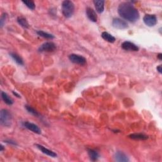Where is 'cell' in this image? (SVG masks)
<instances>
[{
	"label": "cell",
	"mask_w": 162,
	"mask_h": 162,
	"mask_svg": "<svg viewBox=\"0 0 162 162\" xmlns=\"http://www.w3.org/2000/svg\"><path fill=\"white\" fill-rule=\"evenodd\" d=\"M122 48L125 51H139L138 46L130 41H125L122 44Z\"/></svg>",
	"instance_id": "9c48e42d"
},
{
	"label": "cell",
	"mask_w": 162,
	"mask_h": 162,
	"mask_svg": "<svg viewBox=\"0 0 162 162\" xmlns=\"http://www.w3.org/2000/svg\"><path fill=\"white\" fill-rule=\"evenodd\" d=\"M17 22L19 23V25L24 27V28H26L27 29L29 27V23L27 20H26V19H25L24 17H19L17 18Z\"/></svg>",
	"instance_id": "d6986e66"
},
{
	"label": "cell",
	"mask_w": 162,
	"mask_h": 162,
	"mask_svg": "<svg viewBox=\"0 0 162 162\" xmlns=\"http://www.w3.org/2000/svg\"><path fill=\"white\" fill-rule=\"evenodd\" d=\"M23 125L25 127L29 129V130L35 133V134H41V129L39 127L38 125H35L33 123H31V122H25L23 123Z\"/></svg>",
	"instance_id": "ba28073f"
},
{
	"label": "cell",
	"mask_w": 162,
	"mask_h": 162,
	"mask_svg": "<svg viewBox=\"0 0 162 162\" xmlns=\"http://www.w3.org/2000/svg\"><path fill=\"white\" fill-rule=\"evenodd\" d=\"M118 13L122 18L131 22H135L139 19L138 10L129 2L120 3L118 8Z\"/></svg>",
	"instance_id": "6da1fadb"
},
{
	"label": "cell",
	"mask_w": 162,
	"mask_h": 162,
	"mask_svg": "<svg viewBox=\"0 0 162 162\" xmlns=\"http://www.w3.org/2000/svg\"><path fill=\"white\" fill-rule=\"evenodd\" d=\"M112 26L115 29H125L128 28V24L124 20L119 18H115L112 21Z\"/></svg>",
	"instance_id": "52a82bcc"
},
{
	"label": "cell",
	"mask_w": 162,
	"mask_h": 162,
	"mask_svg": "<svg viewBox=\"0 0 162 162\" xmlns=\"http://www.w3.org/2000/svg\"><path fill=\"white\" fill-rule=\"evenodd\" d=\"M1 98L3 99V100L4 101V102L7 104V105H12V104L13 103V99L10 98L9 96L6 94V92H1Z\"/></svg>",
	"instance_id": "ac0fdd59"
},
{
	"label": "cell",
	"mask_w": 162,
	"mask_h": 162,
	"mask_svg": "<svg viewBox=\"0 0 162 162\" xmlns=\"http://www.w3.org/2000/svg\"><path fill=\"white\" fill-rule=\"evenodd\" d=\"M6 143H8V144H11V145H17V144L15 142H14L13 141H11V140H8V141H5Z\"/></svg>",
	"instance_id": "cb8c5ba5"
},
{
	"label": "cell",
	"mask_w": 162,
	"mask_h": 162,
	"mask_svg": "<svg viewBox=\"0 0 162 162\" xmlns=\"http://www.w3.org/2000/svg\"><path fill=\"white\" fill-rule=\"evenodd\" d=\"M70 61L74 63L80 65H84L86 63V59L84 56L77 55V54H71L68 56Z\"/></svg>",
	"instance_id": "5b68a950"
},
{
	"label": "cell",
	"mask_w": 162,
	"mask_h": 162,
	"mask_svg": "<svg viewBox=\"0 0 162 162\" xmlns=\"http://www.w3.org/2000/svg\"><path fill=\"white\" fill-rule=\"evenodd\" d=\"M115 160L119 162H127L129 161L127 156L122 152H117L115 154Z\"/></svg>",
	"instance_id": "7c38bea8"
},
{
	"label": "cell",
	"mask_w": 162,
	"mask_h": 162,
	"mask_svg": "<svg viewBox=\"0 0 162 162\" xmlns=\"http://www.w3.org/2000/svg\"><path fill=\"white\" fill-rule=\"evenodd\" d=\"M12 117L9 111L5 109L1 110V112H0V122H1V124L3 126H5V127H9L12 124Z\"/></svg>",
	"instance_id": "3957f363"
},
{
	"label": "cell",
	"mask_w": 162,
	"mask_h": 162,
	"mask_svg": "<svg viewBox=\"0 0 162 162\" xmlns=\"http://www.w3.org/2000/svg\"><path fill=\"white\" fill-rule=\"evenodd\" d=\"M95 6L97 12L102 13L103 12L104 8H105V1L103 0H95L93 1Z\"/></svg>",
	"instance_id": "4fadbf2b"
},
{
	"label": "cell",
	"mask_w": 162,
	"mask_h": 162,
	"mask_svg": "<svg viewBox=\"0 0 162 162\" xmlns=\"http://www.w3.org/2000/svg\"><path fill=\"white\" fill-rule=\"evenodd\" d=\"M75 6L72 1L65 0L63 1L62 4V13L65 17L70 18L73 15L74 13Z\"/></svg>",
	"instance_id": "7a4b0ae2"
},
{
	"label": "cell",
	"mask_w": 162,
	"mask_h": 162,
	"mask_svg": "<svg viewBox=\"0 0 162 162\" xmlns=\"http://www.w3.org/2000/svg\"><path fill=\"white\" fill-rule=\"evenodd\" d=\"M10 56L13 59V60L19 65H24V61L22 60V58L19 55H17V53H13L11 52L10 53Z\"/></svg>",
	"instance_id": "9a60e30c"
},
{
	"label": "cell",
	"mask_w": 162,
	"mask_h": 162,
	"mask_svg": "<svg viewBox=\"0 0 162 162\" xmlns=\"http://www.w3.org/2000/svg\"><path fill=\"white\" fill-rule=\"evenodd\" d=\"M88 152L89 156L90 158V160L92 161H95L96 160H98V158L99 156V154L97 151L92 149H89L88 150Z\"/></svg>",
	"instance_id": "5bb4252c"
},
{
	"label": "cell",
	"mask_w": 162,
	"mask_h": 162,
	"mask_svg": "<svg viewBox=\"0 0 162 162\" xmlns=\"http://www.w3.org/2000/svg\"><path fill=\"white\" fill-rule=\"evenodd\" d=\"M35 146H36L39 150L41 151V152L43 153L46 154V155L49 156L53 157V158H55V157L57 156L56 153H55V152H53V151H51V150H49L47 148H46L44 146H43L41 145H38V144H36V145H35Z\"/></svg>",
	"instance_id": "8fae6325"
},
{
	"label": "cell",
	"mask_w": 162,
	"mask_h": 162,
	"mask_svg": "<svg viewBox=\"0 0 162 162\" xmlns=\"http://www.w3.org/2000/svg\"><path fill=\"white\" fill-rule=\"evenodd\" d=\"M129 138L134 140H146L148 136L143 134H132L129 136Z\"/></svg>",
	"instance_id": "e0dca14e"
},
{
	"label": "cell",
	"mask_w": 162,
	"mask_h": 162,
	"mask_svg": "<svg viewBox=\"0 0 162 162\" xmlns=\"http://www.w3.org/2000/svg\"><path fill=\"white\" fill-rule=\"evenodd\" d=\"M22 3L31 10H34L35 8V3L33 1H22Z\"/></svg>",
	"instance_id": "7402d4cb"
},
{
	"label": "cell",
	"mask_w": 162,
	"mask_h": 162,
	"mask_svg": "<svg viewBox=\"0 0 162 162\" xmlns=\"http://www.w3.org/2000/svg\"><path fill=\"white\" fill-rule=\"evenodd\" d=\"M25 108H26V109L27 110V111L29 113L34 115V116H35V117H39V114L38 113V111L35 110L34 108H32V106L26 105V106H25Z\"/></svg>",
	"instance_id": "44dd1931"
},
{
	"label": "cell",
	"mask_w": 162,
	"mask_h": 162,
	"mask_svg": "<svg viewBox=\"0 0 162 162\" xmlns=\"http://www.w3.org/2000/svg\"><path fill=\"white\" fill-rule=\"evenodd\" d=\"M86 15H87L88 18L90 20L93 22H96L97 20H98V16H97L96 13L94 10L90 8V7H88V8H86Z\"/></svg>",
	"instance_id": "30bf717a"
},
{
	"label": "cell",
	"mask_w": 162,
	"mask_h": 162,
	"mask_svg": "<svg viewBox=\"0 0 162 162\" xmlns=\"http://www.w3.org/2000/svg\"><path fill=\"white\" fill-rule=\"evenodd\" d=\"M157 56H158V58L160 60H162V54H161V53H159V54H158Z\"/></svg>",
	"instance_id": "4316f807"
},
{
	"label": "cell",
	"mask_w": 162,
	"mask_h": 162,
	"mask_svg": "<svg viewBox=\"0 0 162 162\" xmlns=\"http://www.w3.org/2000/svg\"><path fill=\"white\" fill-rule=\"evenodd\" d=\"M56 49V46L55 43L52 42H46L42 44L40 47L39 48V52H53Z\"/></svg>",
	"instance_id": "277c9868"
},
{
	"label": "cell",
	"mask_w": 162,
	"mask_h": 162,
	"mask_svg": "<svg viewBox=\"0 0 162 162\" xmlns=\"http://www.w3.org/2000/svg\"><path fill=\"white\" fill-rule=\"evenodd\" d=\"M102 37L103 39H105L107 42L110 43H113L115 41V38L113 37L112 35L109 34L107 32H103L102 34Z\"/></svg>",
	"instance_id": "2e32d148"
},
{
	"label": "cell",
	"mask_w": 162,
	"mask_h": 162,
	"mask_svg": "<svg viewBox=\"0 0 162 162\" xmlns=\"http://www.w3.org/2000/svg\"><path fill=\"white\" fill-rule=\"evenodd\" d=\"M4 150V146H3L2 145H1V152H3Z\"/></svg>",
	"instance_id": "83f0119b"
},
{
	"label": "cell",
	"mask_w": 162,
	"mask_h": 162,
	"mask_svg": "<svg viewBox=\"0 0 162 162\" xmlns=\"http://www.w3.org/2000/svg\"><path fill=\"white\" fill-rule=\"evenodd\" d=\"M143 21L147 26L153 27L157 24V18L155 15L146 14L143 17Z\"/></svg>",
	"instance_id": "8992f818"
},
{
	"label": "cell",
	"mask_w": 162,
	"mask_h": 162,
	"mask_svg": "<svg viewBox=\"0 0 162 162\" xmlns=\"http://www.w3.org/2000/svg\"><path fill=\"white\" fill-rule=\"evenodd\" d=\"M7 17V15L6 13H3L1 17V19H0V26L1 27H3L5 23V20Z\"/></svg>",
	"instance_id": "603a6c76"
},
{
	"label": "cell",
	"mask_w": 162,
	"mask_h": 162,
	"mask_svg": "<svg viewBox=\"0 0 162 162\" xmlns=\"http://www.w3.org/2000/svg\"><path fill=\"white\" fill-rule=\"evenodd\" d=\"M156 70L157 71L159 72L160 74H161L162 73V68H161V65H159V66H158L157 68H156Z\"/></svg>",
	"instance_id": "d4e9b609"
},
{
	"label": "cell",
	"mask_w": 162,
	"mask_h": 162,
	"mask_svg": "<svg viewBox=\"0 0 162 162\" xmlns=\"http://www.w3.org/2000/svg\"><path fill=\"white\" fill-rule=\"evenodd\" d=\"M37 34L39 35V36L42 37L46 39H53L55 38V36L53 34H49L48 32H45L42 31H37Z\"/></svg>",
	"instance_id": "ffe728a7"
},
{
	"label": "cell",
	"mask_w": 162,
	"mask_h": 162,
	"mask_svg": "<svg viewBox=\"0 0 162 162\" xmlns=\"http://www.w3.org/2000/svg\"><path fill=\"white\" fill-rule=\"evenodd\" d=\"M12 92H13V95L16 96L17 97V98H21V96H20V95H19V94H18V93H17V92H15V91H13Z\"/></svg>",
	"instance_id": "484cf974"
}]
</instances>
